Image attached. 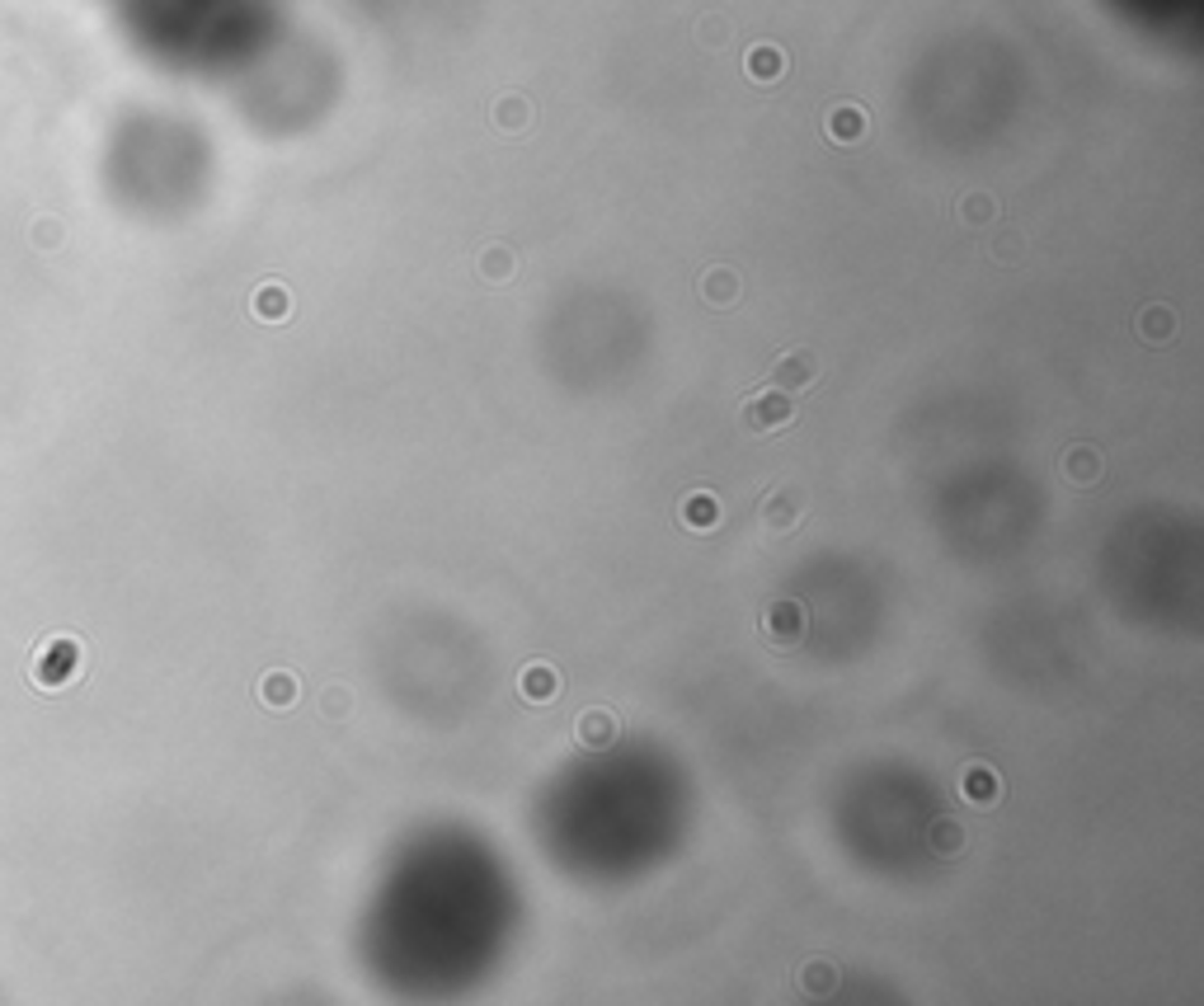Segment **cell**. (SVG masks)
<instances>
[{"instance_id": "obj_1", "label": "cell", "mask_w": 1204, "mask_h": 1006, "mask_svg": "<svg viewBox=\"0 0 1204 1006\" xmlns=\"http://www.w3.org/2000/svg\"><path fill=\"white\" fill-rule=\"evenodd\" d=\"M739 419H744L749 433H776V429H786V424H796V400L772 385L762 395H749L744 409H739Z\"/></svg>"}, {"instance_id": "obj_2", "label": "cell", "mask_w": 1204, "mask_h": 1006, "mask_svg": "<svg viewBox=\"0 0 1204 1006\" xmlns=\"http://www.w3.org/2000/svg\"><path fill=\"white\" fill-rule=\"evenodd\" d=\"M805 630H810V617H805L800 602H772L767 617H762V635H767L772 649H796L805 640Z\"/></svg>"}, {"instance_id": "obj_3", "label": "cell", "mask_w": 1204, "mask_h": 1006, "mask_svg": "<svg viewBox=\"0 0 1204 1006\" xmlns=\"http://www.w3.org/2000/svg\"><path fill=\"white\" fill-rule=\"evenodd\" d=\"M818 377V358L810 353V348H791V353H781L772 367V385L776 390H786V395H796V390H810Z\"/></svg>"}, {"instance_id": "obj_4", "label": "cell", "mask_w": 1204, "mask_h": 1006, "mask_svg": "<svg viewBox=\"0 0 1204 1006\" xmlns=\"http://www.w3.org/2000/svg\"><path fill=\"white\" fill-rule=\"evenodd\" d=\"M800 517H805V494H800V490H776V494H767V503H762V532H767V536H791L800 527Z\"/></svg>"}, {"instance_id": "obj_5", "label": "cell", "mask_w": 1204, "mask_h": 1006, "mask_svg": "<svg viewBox=\"0 0 1204 1006\" xmlns=\"http://www.w3.org/2000/svg\"><path fill=\"white\" fill-rule=\"evenodd\" d=\"M960 786H965L969 804H984V809H989V804H997V776H993L989 767H969Z\"/></svg>"}, {"instance_id": "obj_6", "label": "cell", "mask_w": 1204, "mask_h": 1006, "mask_svg": "<svg viewBox=\"0 0 1204 1006\" xmlns=\"http://www.w3.org/2000/svg\"><path fill=\"white\" fill-rule=\"evenodd\" d=\"M612 734H617V725H612V715H607V710H583V715H579V739L588 743V748L612 743Z\"/></svg>"}, {"instance_id": "obj_7", "label": "cell", "mask_w": 1204, "mask_h": 1006, "mask_svg": "<svg viewBox=\"0 0 1204 1006\" xmlns=\"http://www.w3.org/2000/svg\"><path fill=\"white\" fill-rule=\"evenodd\" d=\"M1063 471H1068L1073 485H1092V480L1101 475V456L1092 447H1073L1068 451V461H1063Z\"/></svg>"}, {"instance_id": "obj_8", "label": "cell", "mask_w": 1204, "mask_h": 1006, "mask_svg": "<svg viewBox=\"0 0 1204 1006\" xmlns=\"http://www.w3.org/2000/svg\"><path fill=\"white\" fill-rule=\"evenodd\" d=\"M517 682H522V696H527V701H551V696H556V673H551L546 664H532Z\"/></svg>"}, {"instance_id": "obj_9", "label": "cell", "mask_w": 1204, "mask_h": 1006, "mask_svg": "<svg viewBox=\"0 0 1204 1006\" xmlns=\"http://www.w3.org/2000/svg\"><path fill=\"white\" fill-rule=\"evenodd\" d=\"M683 522H688V527H715V522H720V503H715L710 494H692L688 508H683Z\"/></svg>"}, {"instance_id": "obj_10", "label": "cell", "mask_w": 1204, "mask_h": 1006, "mask_svg": "<svg viewBox=\"0 0 1204 1006\" xmlns=\"http://www.w3.org/2000/svg\"><path fill=\"white\" fill-rule=\"evenodd\" d=\"M932 847H936V852H946V857H950V852H960V847H965V828H960V823H950V818H941V823L932 828Z\"/></svg>"}, {"instance_id": "obj_11", "label": "cell", "mask_w": 1204, "mask_h": 1006, "mask_svg": "<svg viewBox=\"0 0 1204 1006\" xmlns=\"http://www.w3.org/2000/svg\"><path fill=\"white\" fill-rule=\"evenodd\" d=\"M701 292H706L710 301H734V292H739V282H734V273H725V268H715V273H706V282H701Z\"/></svg>"}, {"instance_id": "obj_12", "label": "cell", "mask_w": 1204, "mask_h": 1006, "mask_svg": "<svg viewBox=\"0 0 1204 1006\" xmlns=\"http://www.w3.org/2000/svg\"><path fill=\"white\" fill-rule=\"evenodd\" d=\"M861 128H866V123H861L857 108H838V113H833V123H828V132H833V137H842V142L861 137Z\"/></svg>"}, {"instance_id": "obj_13", "label": "cell", "mask_w": 1204, "mask_h": 1006, "mask_svg": "<svg viewBox=\"0 0 1204 1006\" xmlns=\"http://www.w3.org/2000/svg\"><path fill=\"white\" fill-rule=\"evenodd\" d=\"M259 691H264V696H269L273 706H287V701L297 696V686H292V678H287V673H273V678H264V686H259Z\"/></svg>"}, {"instance_id": "obj_14", "label": "cell", "mask_w": 1204, "mask_h": 1006, "mask_svg": "<svg viewBox=\"0 0 1204 1006\" xmlns=\"http://www.w3.org/2000/svg\"><path fill=\"white\" fill-rule=\"evenodd\" d=\"M749 71H752V76H762V81H772L776 71H781V62H776V52H767V47H762V52H752V57H749Z\"/></svg>"}, {"instance_id": "obj_15", "label": "cell", "mask_w": 1204, "mask_h": 1006, "mask_svg": "<svg viewBox=\"0 0 1204 1006\" xmlns=\"http://www.w3.org/2000/svg\"><path fill=\"white\" fill-rule=\"evenodd\" d=\"M1143 334H1148V339H1162V334H1172V316L1153 306V311H1148V321H1143Z\"/></svg>"}, {"instance_id": "obj_16", "label": "cell", "mask_w": 1204, "mask_h": 1006, "mask_svg": "<svg viewBox=\"0 0 1204 1006\" xmlns=\"http://www.w3.org/2000/svg\"><path fill=\"white\" fill-rule=\"evenodd\" d=\"M480 268H485V278H509V255H504V250H490Z\"/></svg>"}, {"instance_id": "obj_17", "label": "cell", "mask_w": 1204, "mask_h": 1006, "mask_svg": "<svg viewBox=\"0 0 1204 1006\" xmlns=\"http://www.w3.org/2000/svg\"><path fill=\"white\" fill-rule=\"evenodd\" d=\"M287 301H282V292H269V297H259V316H269V321H282L287 311H282Z\"/></svg>"}, {"instance_id": "obj_18", "label": "cell", "mask_w": 1204, "mask_h": 1006, "mask_svg": "<svg viewBox=\"0 0 1204 1006\" xmlns=\"http://www.w3.org/2000/svg\"><path fill=\"white\" fill-rule=\"evenodd\" d=\"M965 216H969V221H989V216H993V203H989V198H969V203H965Z\"/></svg>"}]
</instances>
